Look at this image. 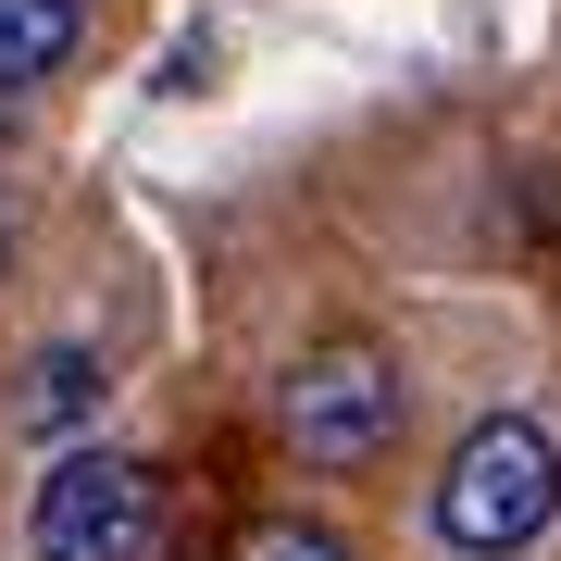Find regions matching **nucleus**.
I'll return each instance as SVG.
<instances>
[{"label": "nucleus", "instance_id": "obj_1", "mask_svg": "<svg viewBox=\"0 0 561 561\" xmlns=\"http://www.w3.org/2000/svg\"><path fill=\"white\" fill-rule=\"evenodd\" d=\"M449 561H524L561 524V437L537 412H486L461 424L449 461H437V500H424Z\"/></svg>", "mask_w": 561, "mask_h": 561}, {"label": "nucleus", "instance_id": "obj_2", "mask_svg": "<svg viewBox=\"0 0 561 561\" xmlns=\"http://www.w3.org/2000/svg\"><path fill=\"white\" fill-rule=\"evenodd\" d=\"M400 412H412V387H400V362L375 337H312L287 362V387H275V424H287V449L312 474H375L400 449Z\"/></svg>", "mask_w": 561, "mask_h": 561}, {"label": "nucleus", "instance_id": "obj_3", "mask_svg": "<svg viewBox=\"0 0 561 561\" xmlns=\"http://www.w3.org/2000/svg\"><path fill=\"white\" fill-rule=\"evenodd\" d=\"M162 537V474L138 449H50V474L25 486V561H150Z\"/></svg>", "mask_w": 561, "mask_h": 561}, {"label": "nucleus", "instance_id": "obj_4", "mask_svg": "<svg viewBox=\"0 0 561 561\" xmlns=\"http://www.w3.org/2000/svg\"><path fill=\"white\" fill-rule=\"evenodd\" d=\"M76 50H88V0H0V101L50 88Z\"/></svg>", "mask_w": 561, "mask_h": 561}, {"label": "nucleus", "instance_id": "obj_5", "mask_svg": "<svg viewBox=\"0 0 561 561\" xmlns=\"http://www.w3.org/2000/svg\"><path fill=\"white\" fill-rule=\"evenodd\" d=\"M101 387H113L101 350H88V337H50L38 362H25V387H13V424H25V437H62V424L101 412Z\"/></svg>", "mask_w": 561, "mask_h": 561}, {"label": "nucleus", "instance_id": "obj_6", "mask_svg": "<svg viewBox=\"0 0 561 561\" xmlns=\"http://www.w3.org/2000/svg\"><path fill=\"white\" fill-rule=\"evenodd\" d=\"M225 561H350V537H337V524H312V512H262Z\"/></svg>", "mask_w": 561, "mask_h": 561}, {"label": "nucleus", "instance_id": "obj_7", "mask_svg": "<svg viewBox=\"0 0 561 561\" xmlns=\"http://www.w3.org/2000/svg\"><path fill=\"white\" fill-rule=\"evenodd\" d=\"M13 225H25V201H13V175H0V262H13Z\"/></svg>", "mask_w": 561, "mask_h": 561}]
</instances>
